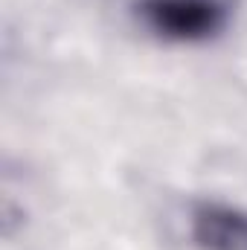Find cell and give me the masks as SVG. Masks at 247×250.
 Masks as SVG:
<instances>
[{
	"label": "cell",
	"instance_id": "cell-1",
	"mask_svg": "<svg viewBox=\"0 0 247 250\" xmlns=\"http://www.w3.org/2000/svg\"><path fill=\"white\" fill-rule=\"evenodd\" d=\"M137 15L154 35L181 44L206 41L230 21L224 0H140Z\"/></svg>",
	"mask_w": 247,
	"mask_h": 250
},
{
	"label": "cell",
	"instance_id": "cell-2",
	"mask_svg": "<svg viewBox=\"0 0 247 250\" xmlns=\"http://www.w3.org/2000/svg\"><path fill=\"white\" fill-rule=\"evenodd\" d=\"M189 233L201 250H247V212L224 201H201L192 209Z\"/></svg>",
	"mask_w": 247,
	"mask_h": 250
}]
</instances>
